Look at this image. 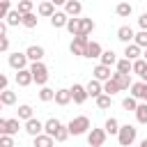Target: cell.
<instances>
[{
  "label": "cell",
  "mask_w": 147,
  "mask_h": 147,
  "mask_svg": "<svg viewBox=\"0 0 147 147\" xmlns=\"http://www.w3.org/2000/svg\"><path fill=\"white\" fill-rule=\"evenodd\" d=\"M136 136H138V129H136L133 124H124V126H119L117 142H119L122 147H131V145L136 142Z\"/></svg>",
  "instance_id": "6da1fadb"
},
{
  "label": "cell",
  "mask_w": 147,
  "mask_h": 147,
  "mask_svg": "<svg viewBox=\"0 0 147 147\" xmlns=\"http://www.w3.org/2000/svg\"><path fill=\"white\" fill-rule=\"evenodd\" d=\"M67 126H69V133H71V136H83V133H90V117L78 115V117H74Z\"/></svg>",
  "instance_id": "7a4b0ae2"
},
{
  "label": "cell",
  "mask_w": 147,
  "mask_h": 147,
  "mask_svg": "<svg viewBox=\"0 0 147 147\" xmlns=\"http://www.w3.org/2000/svg\"><path fill=\"white\" fill-rule=\"evenodd\" d=\"M30 71H32V78L37 85H46L48 83V67L44 62H32L30 64Z\"/></svg>",
  "instance_id": "3957f363"
},
{
  "label": "cell",
  "mask_w": 147,
  "mask_h": 147,
  "mask_svg": "<svg viewBox=\"0 0 147 147\" xmlns=\"http://www.w3.org/2000/svg\"><path fill=\"white\" fill-rule=\"evenodd\" d=\"M87 44H90V39H87V34H76V37L71 39V46H69V51H71V55H80V57H85V51H87Z\"/></svg>",
  "instance_id": "277c9868"
},
{
  "label": "cell",
  "mask_w": 147,
  "mask_h": 147,
  "mask_svg": "<svg viewBox=\"0 0 147 147\" xmlns=\"http://www.w3.org/2000/svg\"><path fill=\"white\" fill-rule=\"evenodd\" d=\"M28 55L25 53H9V57H7V62H9V67L11 69H16V71H21V69H28Z\"/></svg>",
  "instance_id": "5b68a950"
},
{
  "label": "cell",
  "mask_w": 147,
  "mask_h": 147,
  "mask_svg": "<svg viewBox=\"0 0 147 147\" xmlns=\"http://www.w3.org/2000/svg\"><path fill=\"white\" fill-rule=\"evenodd\" d=\"M18 129H21V124H18V117H11V119H7V117H0V133L16 136V133H18Z\"/></svg>",
  "instance_id": "8992f818"
},
{
  "label": "cell",
  "mask_w": 147,
  "mask_h": 147,
  "mask_svg": "<svg viewBox=\"0 0 147 147\" xmlns=\"http://www.w3.org/2000/svg\"><path fill=\"white\" fill-rule=\"evenodd\" d=\"M106 129H90V133H87V145L90 147H101L103 142H106Z\"/></svg>",
  "instance_id": "52a82bcc"
},
{
  "label": "cell",
  "mask_w": 147,
  "mask_h": 147,
  "mask_svg": "<svg viewBox=\"0 0 147 147\" xmlns=\"http://www.w3.org/2000/svg\"><path fill=\"white\" fill-rule=\"evenodd\" d=\"M69 90H71L74 103H78V106H83V103L90 99V94H87V87H85V85H80V83H74V87H69Z\"/></svg>",
  "instance_id": "ba28073f"
},
{
  "label": "cell",
  "mask_w": 147,
  "mask_h": 147,
  "mask_svg": "<svg viewBox=\"0 0 147 147\" xmlns=\"http://www.w3.org/2000/svg\"><path fill=\"white\" fill-rule=\"evenodd\" d=\"M23 129H25V133H28V136H32V138H34V136L44 133V122H41V119H37V117H32V119H28V122H25V126H23Z\"/></svg>",
  "instance_id": "9c48e42d"
},
{
  "label": "cell",
  "mask_w": 147,
  "mask_h": 147,
  "mask_svg": "<svg viewBox=\"0 0 147 147\" xmlns=\"http://www.w3.org/2000/svg\"><path fill=\"white\" fill-rule=\"evenodd\" d=\"M69 18H71V16H69L67 11H55V14H53V16L48 18V21H51V25H53L55 30H60V28H67Z\"/></svg>",
  "instance_id": "30bf717a"
},
{
  "label": "cell",
  "mask_w": 147,
  "mask_h": 147,
  "mask_svg": "<svg viewBox=\"0 0 147 147\" xmlns=\"http://www.w3.org/2000/svg\"><path fill=\"white\" fill-rule=\"evenodd\" d=\"M92 74H94V78H96V80H101V83H106V80H110V78H113L110 67H108V64H101V62L94 67V71H92Z\"/></svg>",
  "instance_id": "8fae6325"
},
{
  "label": "cell",
  "mask_w": 147,
  "mask_h": 147,
  "mask_svg": "<svg viewBox=\"0 0 147 147\" xmlns=\"http://www.w3.org/2000/svg\"><path fill=\"white\" fill-rule=\"evenodd\" d=\"M131 96H136L138 101H147V83L145 80H138L131 85Z\"/></svg>",
  "instance_id": "7c38bea8"
},
{
  "label": "cell",
  "mask_w": 147,
  "mask_h": 147,
  "mask_svg": "<svg viewBox=\"0 0 147 147\" xmlns=\"http://www.w3.org/2000/svg\"><path fill=\"white\" fill-rule=\"evenodd\" d=\"M117 39H119L122 44H131V41L136 39L133 28H131V25H122V28H117Z\"/></svg>",
  "instance_id": "4fadbf2b"
},
{
  "label": "cell",
  "mask_w": 147,
  "mask_h": 147,
  "mask_svg": "<svg viewBox=\"0 0 147 147\" xmlns=\"http://www.w3.org/2000/svg\"><path fill=\"white\" fill-rule=\"evenodd\" d=\"M25 55L30 57V62H41V60H44V55H46V51H44L41 46L32 44V46H28V48H25Z\"/></svg>",
  "instance_id": "5bb4252c"
},
{
  "label": "cell",
  "mask_w": 147,
  "mask_h": 147,
  "mask_svg": "<svg viewBox=\"0 0 147 147\" xmlns=\"http://www.w3.org/2000/svg\"><path fill=\"white\" fill-rule=\"evenodd\" d=\"M30 83H34L30 67H28V69H21V71H16V85H18V87H28Z\"/></svg>",
  "instance_id": "9a60e30c"
},
{
  "label": "cell",
  "mask_w": 147,
  "mask_h": 147,
  "mask_svg": "<svg viewBox=\"0 0 147 147\" xmlns=\"http://www.w3.org/2000/svg\"><path fill=\"white\" fill-rule=\"evenodd\" d=\"M113 80L119 85V90H131V85H133L131 74H119V71H115V74H113Z\"/></svg>",
  "instance_id": "2e32d148"
},
{
  "label": "cell",
  "mask_w": 147,
  "mask_h": 147,
  "mask_svg": "<svg viewBox=\"0 0 147 147\" xmlns=\"http://www.w3.org/2000/svg\"><path fill=\"white\" fill-rule=\"evenodd\" d=\"M85 87H87V94H90L92 99H96V96H101V94H103V83H101V80H96V78H92Z\"/></svg>",
  "instance_id": "e0dca14e"
},
{
  "label": "cell",
  "mask_w": 147,
  "mask_h": 147,
  "mask_svg": "<svg viewBox=\"0 0 147 147\" xmlns=\"http://www.w3.org/2000/svg\"><path fill=\"white\" fill-rule=\"evenodd\" d=\"M37 14H39V16H44V18H51V16L55 14V5H53L51 0H44V2H39Z\"/></svg>",
  "instance_id": "ac0fdd59"
},
{
  "label": "cell",
  "mask_w": 147,
  "mask_h": 147,
  "mask_svg": "<svg viewBox=\"0 0 147 147\" xmlns=\"http://www.w3.org/2000/svg\"><path fill=\"white\" fill-rule=\"evenodd\" d=\"M124 57L138 60V57H142V48H140L136 41H131V44H126V48H124Z\"/></svg>",
  "instance_id": "d6986e66"
},
{
  "label": "cell",
  "mask_w": 147,
  "mask_h": 147,
  "mask_svg": "<svg viewBox=\"0 0 147 147\" xmlns=\"http://www.w3.org/2000/svg\"><path fill=\"white\" fill-rule=\"evenodd\" d=\"M74 96H71V90H55V103L57 106H67L71 103Z\"/></svg>",
  "instance_id": "ffe728a7"
},
{
  "label": "cell",
  "mask_w": 147,
  "mask_h": 147,
  "mask_svg": "<svg viewBox=\"0 0 147 147\" xmlns=\"http://www.w3.org/2000/svg\"><path fill=\"white\" fill-rule=\"evenodd\" d=\"M101 53H103L101 44H99V41H90V44H87V51H85V57L94 60V57H101Z\"/></svg>",
  "instance_id": "44dd1931"
},
{
  "label": "cell",
  "mask_w": 147,
  "mask_h": 147,
  "mask_svg": "<svg viewBox=\"0 0 147 147\" xmlns=\"http://www.w3.org/2000/svg\"><path fill=\"white\" fill-rule=\"evenodd\" d=\"M55 145V138L48 136V133H39L34 136V147H53Z\"/></svg>",
  "instance_id": "7402d4cb"
},
{
  "label": "cell",
  "mask_w": 147,
  "mask_h": 147,
  "mask_svg": "<svg viewBox=\"0 0 147 147\" xmlns=\"http://www.w3.org/2000/svg\"><path fill=\"white\" fill-rule=\"evenodd\" d=\"M64 11H67L69 16H78V14L83 11V5H80V0H67V5H64Z\"/></svg>",
  "instance_id": "603a6c76"
},
{
  "label": "cell",
  "mask_w": 147,
  "mask_h": 147,
  "mask_svg": "<svg viewBox=\"0 0 147 147\" xmlns=\"http://www.w3.org/2000/svg\"><path fill=\"white\" fill-rule=\"evenodd\" d=\"M115 14H117V16H122V18H126V16H131V14H133V5H131V2H117Z\"/></svg>",
  "instance_id": "cb8c5ba5"
},
{
  "label": "cell",
  "mask_w": 147,
  "mask_h": 147,
  "mask_svg": "<svg viewBox=\"0 0 147 147\" xmlns=\"http://www.w3.org/2000/svg\"><path fill=\"white\" fill-rule=\"evenodd\" d=\"M115 69H117L119 74H131V71H133V60H129V57H122V60H117Z\"/></svg>",
  "instance_id": "d4e9b609"
},
{
  "label": "cell",
  "mask_w": 147,
  "mask_h": 147,
  "mask_svg": "<svg viewBox=\"0 0 147 147\" xmlns=\"http://www.w3.org/2000/svg\"><path fill=\"white\" fill-rule=\"evenodd\" d=\"M0 103H2V106H14V103H16V92H11L9 87L2 90V92H0Z\"/></svg>",
  "instance_id": "484cf974"
},
{
  "label": "cell",
  "mask_w": 147,
  "mask_h": 147,
  "mask_svg": "<svg viewBox=\"0 0 147 147\" xmlns=\"http://www.w3.org/2000/svg\"><path fill=\"white\" fill-rule=\"evenodd\" d=\"M99 60H101V64H108V67H113V64H117V60H119V57H117V53H115V51H103Z\"/></svg>",
  "instance_id": "4316f807"
},
{
  "label": "cell",
  "mask_w": 147,
  "mask_h": 147,
  "mask_svg": "<svg viewBox=\"0 0 147 147\" xmlns=\"http://www.w3.org/2000/svg\"><path fill=\"white\" fill-rule=\"evenodd\" d=\"M60 119H55V117H51V119H46L44 122V133H48V136H55V131L60 129Z\"/></svg>",
  "instance_id": "83f0119b"
},
{
  "label": "cell",
  "mask_w": 147,
  "mask_h": 147,
  "mask_svg": "<svg viewBox=\"0 0 147 147\" xmlns=\"http://www.w3.org/2000/svg\"><path fill=\"white\" fill-rule=\"evenodd\" d=\"M103 129H106V133L117 136V133H119V122H117L115 117H108V119H106V124H103Z\"/></svg>",
  "instance_id": "f1b7e54d"
},
{
  "label": "cell",
  "mask_w": 147,
  "mask_h": 147,
  "mask_svg": "<svg viewBox=\"0 0 147 147\" xmlns=\"http://www.w3.org/2000/svg\"><path fill=\"white\" fill-rule=\"evenodd\" d=\"M5 21H7V25H18V23H23V14H21L18 9H11Z\"/></svg>",
  "instance_id": "f546056e"
},
{
  "label": "cell",
  "mask_w": 147,
  "mask_h": 147,
  "mask_svg": "<svg viewBox=\"0 0 147 147\" xmlns=\"http://www.w3.org/2000/svg\"><path fill=\"white\" fill-rule=\"evenodd\" d=\"M37 21H39V18H37V14H34V11H30V14H23V23H21V25H23V28H28V30H32V28H37Z\"/></svg>",
  "instance_id": "4dcf8cb0"
},
{
  "label": "cell",
  "mask_w": 147,
  "mask_h": 147,
  "mask_svg": "<svg viewBox=\"0 0 147 147\" xmlns=\"http://www.w3.org/2000/svg\"><path fill=\"white\" fill-rule=\"evenodd\" d=\"M39 99H41L44 103H48V101H55V90H51V87L41 85V90H39Z\"/></svg>",
  "instance_id": "1f68e13d"
},
{
  "label": "cell",
  "mask_w": 147,
  "mask_h": 147,
  "mask_svg": "<svg viewBox=\"0 0 147 147\" xmlns=\"http://www.w3.org/2000/svg\"><path fill=\"white\" fill-rule=\"evenodd\" d=\"M136 119H138V124H147V101H145V103H138V108H136Z\"/></svg>",
  "instance_id": "d6a6232c"
},
{
  "label": "cell",
  "mask_w": 147,
  "mask_h": 147,
  "mask_svg": "<svg viewBox=\"0 0 147 147\" xmlns=\"http://www.w3.org/2000/svg\"><path fill=\"white\" fill-rule=\"evenodd\" d=\"M94 30V21L92 18H80V28H78V34H90Z\"/></svg>",
  "instance_id": "836d02e7"
},
{
  "label": "cell",
  "mask_w": 147,
  "mask_h": 147,
  "mask_svg": "<svg viewBox=\"0 0 147 147\" xmlns=\"http://www.w3.org/2000/svg\"><path fill=\"white\" fill-rule=\"evenodd\" d=\"M110 103H113V96L110 94H101V96H96V108L99 110H106V108H110Z\"/></svg>",
  "instance_id": "e575fe53"
},
{
  "label": "cell",
  "mask_w": 147,
  "mask_h": 147,
  "mask_svg": "<svg viewBox=\"0 0 147 147\" xmlns=\"http://www.w3.org/2000/svg\"><path fill=\"white\" fill-rule=\"evenodd\" d=\"M122 108H124L126 113H129V110H133V113H136V108H138V99H136V96H131V94H129V96H124V99H122Z\"/></svg>",
  "instance_id": "d590c367"
},
{
  "label": "cell",
  "mask_w": 147,
  "mask_h": 147,
  "mask_svg": "<svg viewBox=\"0 0 147 147\" xmlns=\"http://www.w3.org/2000/svg\"><path fill=\"white\" fill-rule=\"evenodd\" d=\"M34 115H32V106H28V103H23V106H18V119H32Z\"/></svg>",
  "instance_id": "8d00e7d4"
},
{
  "label": "cell",
  "mask_w": 147,
  "mask_h": 147,
  "mask_svg": "<svg viewBox=\"0 0 147 147\" xmlns=\"http://www.w3.org/2000/svg\"><path fill=\"white\" fill-rule=\"evenodd\" d=\"M69 136H71V133H69V126L60 124V129L55 131V136H53V138H55V142H64V140H67Z\"/></svg>",
  "instance_id": "74e56055"
},
{
  "label": "cell",
  "mask_w": 147,
  "mask_h": 147,
  "mask_svg": "<svg viewBox=\"0 0 147 147\" xmlns=\"http://www.w3.org/2000/svg\"><path fill=\"white\" fill-rule=\"evenodd\" d=\"M103 92L113 96V94H117V92H122V90H119V85H117V83L110 78V80H106V83H103Z\"/></svg>",
  "instance_id": "f35d334b"
},
{
  "label": "cell",
  "mask_w": 147,
  "mask_h": 147,
  "mask_svg": "<svg viewBox=\"0 0 147 147\" xmlns=\"http://www.w3.org/2000/svg\"><path fill=\"white\" fill-rule=\"evenodd\" d=\"M78 28H80V18H78V16H71V18H69V23H67V30L76 37V34H78Z\"/></svg>",
  "instance_id": "ab89813d"
},
{
  "label": "cell",
  "mask_w": 147,
  "mask_h": 147,
  "mask_svg": "<svg viewBox=\"0 0 147 147\" xmlns=\"http://www.w3.org/2000/svg\"><path fill=\"white\" fill-rule=\"evenodd\" d=\"M145 69H147V60H145V57H138V60H133V74H138V76H140Z\"/></svg>",
  "instance_id": "60d3db41"
},
{
  "label": "cell",
  "mask_w": 147,
  "mask_h": 147,
  "mask_svg": "<svg viewBox=\"0 0 147 147\" xmlns=\"http://www.w3.org/2000/svg\"><path fill=\"white\" fill-rule=\"evenodd\" d=\"M32 5H34L32 0H18V7H16V9H18L21 14H30V11H32Z\"/></svg>",
  "instance_id": "b9f144b4"
},
{
  "label": "cell",
  "mask_w": 147,
  "mask_h": 147,
  "mask_svg": "<svg viewBox=\"0 0 147 147\" xmlns=\"http://www.w3.org/2000/svg\"><path fill=\"white\" fill-rule=\"evenodd\" d=\"M9 11H11V0H0V18H7Z\"/></svg>",
  "instance_id": "7bdbcfd3"
},
{
  "label": "cell",
  "mask_w": 147,
  "mask_h": 147,
  "mask_svg": "<svg viewBox=\"0 0 147 147\" xmlns=\"http://www.w3.org/2000/svg\"><path fill=\"white\" fill-rule=\"evenodd\" d=\"M140 48H147V30H140L138 34H136V39H133Z\"/></svg>",
  "instance_id": "ee69618b"
},
{
  "label": "cell",
  "mask_w": 147,
  "mask_h": 147,
  "mask_svg": "<svg viewBox=\"0 0 147 147\" xmlns=\"http://www.w3.org/2000/svg\"><path fill=\"white\" fill-rule=\"evenodd\" d=\"M0 147H14V136L0 133Z\"/></svg>",
  "instance_id": "f6af8a7d"
},
{
  "label": "cell",
  "mask_w": 147,
  "mask_h": 147,
  "mask_svg": "<svg viewBox=\"0 0 147 147\" xmlns=\"http://www.w3.org/2000/svg\"><path fill=\"white\" fill-rule=\"evenodd\" d=\"M0 51H2V53L9 51V37H7V34H0Z\"/></svg>",
  "instance_id": "bcb514c9"
},
{
  "label": "cell",
  "mask_w": 147,
  "mask_h": 147,
  "mask_svg": "<svg viewBox=\"0 0 147 147\" xmlns=\"http://www.w3.org/2000/svg\"><path fill=\"white\" fill-rule=\"evenodd\" d=\"M138 25H140V30H147V11L138 16Z\"/></svg>",
  "instance_id": "7dc6e473"
},
{
  "label": "cell",
  "mask_w": 147,
  "mask_h": 147,
  "mask_svg": "<svg viewBox=\"0 0 147 147\" xmlns=\"http://www.w3.org/2000/svg\"><path fill=\"white\" fill-rule=\"evenodd\" d=\"M7 87H9V78L2 74V76H0V92H2V90H7Z\"/></svg>",
  "instance_id": "c3c4849f"
},
{
  "label": "cell",
  "mask_w": 147,
  "mask_h": 147,
  "mask_svg": "<svg viewBox=\"0 0 147 147\" xmlns=\"http://www.w3.org/2000/svg\"><path fill=\"white\" fill-rule=\"evenodd\" d=\"M7 28H9L7 21H2V23H0V34H7Z\"/></svg>",
  "instance_id": "681fc988"
},
{
  "label": "cell",
  "mask_w": 147,
  "mask_h": 147,
  "mask_svg": "<svg viewBox=\"0 0 147 147\" xmlns=\"http://www.w3.org/2000/svg\"><path fill=\"white\" fill-rule=\"evenodd\" d=\"M51 2H53L55 7H64V5H67V0H51Z\"/></svg>",
  "instance_id": "f907efd6"
},
{
  "label": "cell",
  "mask_w": 147,
  "mask_h": 147,
  "mask_svg": "<svg viewBox=\"0 0 147 147\" xmlns=\"http://www.w3.org/2000/svg\"><path fill=\"white\" fill-rule=\"evenodd\" d=\"M140 80H145V83H147V69H145V71L140 74Z\"/></svg>",
  "instance_id": "816d5d0a"
},
{
  "label": "cell",
  "mask_w": 147,
  "mask_h": 147,
  "mask_svg": "<svg viewBox=\"0 0 147 147\" xmlns=\"http://www.w3.org/2000/svg\"><path fill=\"white\" fill-rule=\"evenodd\" d=\"M140 147H147V138H145V140H140Z\"/></svg>",
  "instance_id": "f5cc1de1"
},
{
  "label": "cell",
  "mask_w": 147,
  "mask_h": 147,
  "mask_svg": "<svg viewBox=\"0 0 147 147\" xmlns=\"http://www.w3.org/2000/svg\"><path fill=\"white\" fill-rule=\"evenodd\" d=\"M142 57H145V60H147V48H145V51H142Z\"/></svg>",
  "instance_id": "db71d44e"
},
{
  "label": "cell",
  "mask_w": 147,
  "mask_h": 147,
  "mask_svg": "<svg viewBox=\"0 0 147 147\" xmlns=\"http://www.w3.org/2000/svg\"><path fill=\"white\" fill-rule=\"evenodd\" d=\"M32 2H34V0H32Z\"/></svg>",
  "instance_id": "11a10c76"
}]
</instances>
